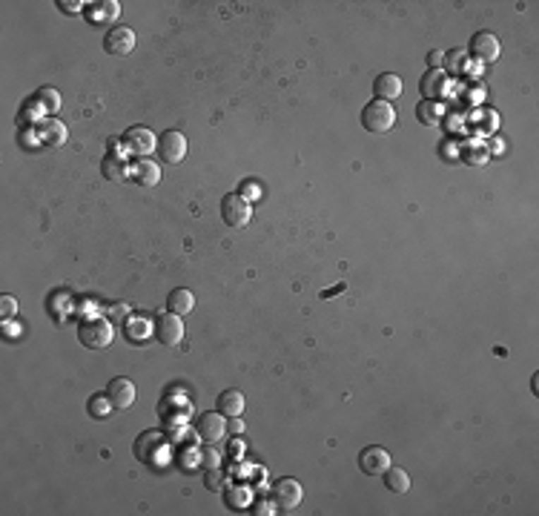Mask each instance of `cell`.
Returning <instances> with one entry per match:
<instances>
[{"label": "cell", "mask_w": 539, "mask_h": 516, "mask_svg": "<svg viewBox=\"0 0 539 516\" xmlns=\"http://www.w3.org/2000/svg\"><path fill=\"white\" fill-rule=\"evenodd\" d=\"M107 396H109V402L115 405V410H126V407H132V402H135V384H132L129 379L118 376V379L109 381Z\"/></svg>", "instance_id": "13"}, {"label": "cell", "mask_w": 539, "mask_h": 516, "mask_svg": "<svg viewBox=\"0 0 539 516\" xmlns=\"http://www.w3.org/2000/svg\"><path fill=\"white\" fill-rule=\"evenodd\" d=\"M468 52H471V58H476L482 63H490V61L499 58L502 43H499V37L493 35V32H476L471 37V43H468Z\"/></svg>", "instance_id": "6"}, {"label": "cell", "mask_w": 539, "mask_h": 516, "mask_svg": "<svg viewBox=\"0 0 539 516\" xmlns=\"http://www.w3.org/2000/svg\"><path fill=\"white\" fill-rule=\"evenodd\" d=\"M301 496H304V491H301V485H298L296 479H279V482L273 485V499H276L279 510H293V508H298V505H301Z\"/></svg>", "instance_id": "11"}, {"label": "cell", "mask_w": 539, "mask_h": 516, "mask_svg": "<svg viewBox=\"0 0 539 516\" xmlns=\"http://www.w3.org/2000/svg\"><path fill=\"white\" fill-rule=\"evenodd\" d=\"M158 158L164 164H181L187 158V138L178 133V129H166V133L158 138Z\"/></svg>", "instance_id": "4"}, {"label": "cell", "mask_w": 539, "mask_h": 516, "mask_svg": "<svg viewBox=\"0 0 539 516\" xmlns=\"http://www.w3.org/2000/svg\"><path fill=\"white\" fill-rule=\"evenodd\" d=\"M112 407H115V405L109 402V396H107V393H95L92 399L86 402V410H89V416H92V419H107Z\"/></svg>", "instance_id": "21"}, {"label": "cell", "mask_w": 539, "mask_h": 516, "mask_svg": "<svg viewBox=\"0 0 539 516\" xmlns=\"http://www.w3.org/2000/svg\"><path fill=\"white\" fill-rule=\"evenodd\" d=\"M416 115H419V121H422L425 126L439 123V106H436V104H430V101H422V104H419V109H416Z\"/></svg>", "instance_id": "25"}, {"label": "cell", "mask_w": 539, "mask_h": 516, "mask_svg": "<svg viewBox=\"0 0 539 516\" xmlns=\"http://www.w3.org/2000/svg\"><path fill=\"white\" fill-rule=\"evenodd\" d=\"M35 135L43 141V144H49V147H63L66 144V126L55 118H43L35 123Z\"/></svg>", "instance_id": "14"}, {"label": "cell", "mask_w": 539, "mask_h": 516, "mask_svg": "<svg viewBox=\"0 0 539 516\" xmlns=\"http://www.w3.org/2000/svg\"><path fill=\"white\" fill-rule=\"evenodd\" d=\"M123 147H126L132 155L147 158V155L158 147V141H155V135L150 133L147 126H129L126 133H123Z\"/></svg>", "instance_id": "8"}, {"label": "cell", "mask_w": 539, "mask_h": 516, "mask_svg": "<svg viewBox=\"0 0 539 516\" xmlns=\"http://www.w3.org/2000/svg\"><path fill=\"white\" fill-rule=\"evenodd\" d=\"M465 161H468V164H479V166H482V164L487 161V149H482V147H479V149H468V152H465Z\"/></svg>", "instance_id": "28"}, {"label": "cell", "mask_w": 539, "mask_h": 516, "mask_svg": "<svg viewBox=\"0 0 539 516\" xmlns=\"http://www.w3.org/2000/svg\"><path fill=\"white\" fill-rule=\"evenodd\" d=\"M373 95H376V101H387L390 104L393 98L401 95V78L396 72H382L373 80Z\"/></svg>", "instance_id": "15"}, {"label": "cell", "mask_w": 539, "mask_h": 516, "mask_svg": "<svg viewBox=\"0 0 539 516\" xmlns=\"http://www.w3.org/2000/svg\"><path fill=\"white\" fill-rule=\"evenodd\" d=\"M195 434H198L204 442L215 445V442L224 439V434H227V419H224V413H218V410L201 413V416L195 419Z\"/></svg>", "instance_id": "7"}, {"label": "cell", "mask_w": 539, "mask_h": 516, "mask_svg": "<svg viewBox=\"0 0 539 516\" xmlns=\"http://www.w3.org/2000/svg\"><path fill=\"white\" fill-rule=\"evenodd\" d=\"M193 307H195V295H193L190 290H184V287L172 290L169 298H166V310L175 313V316H187Z\"/></svg>", "instance_id": "16"}, {"label": "cell", "mask_w": 539, "mask_h": 516, "mask_svg": "<svg viewBox=\"0 0 539 516\" xmlns=\"http://www.w3.org/2000/svg\"><path fill=\"white\" fill-rule=\"evenodd\" d=\"M35 104H37L40 109H47V112H58L61 98H58V92L52 90V86H43V90L35 92Z\"/></svg>", "instance_id": "22"}, {"label": "cell", "mask_w": 539, "mask_h": 516, "mask_svg": "<svg viewBox=\"0 0 539 516\" xmlns=\"http://www.w3.org/2000/svg\"><path fill=\"white\" fill-rule=\"evenodd\" d=\"M221 485H224V477L218 473V467H212V470L207 473V488H210V491H221Z\"/></svg>", "instance_id": "29"}, {"label": "cell", "mask_w": 539, "mask_h": 516, "mask_svg": "<svg viewBox=\"0 0 539 516\" xmlns=\"http://www.w3.org/2000/svg\"><path fill=\"white\" fill-rule=\"evenodd\" d=\"M198 462H201V467H207V470L218 467V465H221V453H218V448L207 442V445L198 450Z\"/></svg>", "instance_id": "23"}, {"label": "cell", "mask_w": 539, "mask_h": 516, "mask_svg": "<svg viewBox=\"0 0 539 516\" xmlns=\"http://www.w3.org/2000/svg\"><path fill=\"white\" fill-rule=\"evenodd\" d=\"M241 190H244V192L250 190V195H253V198H261V187H258L255 181H244V184H241Z\"/></svg>", "instance_id": "31"}, {"label": "cell", "mask_w": 539, "mask_h": 516, "mask_svg": "<svg viewBox=\"0 0 539 516\" xmlns=\"http://www.w3.org/2000/svg\"><path fill=\"white\" fill-rule=\"evenodd\" d=\"M382 477H384V485L393 491V493H408L411 491V477H408V470H401V467H387L384 473H382Z\"/></svg>", "instance_id": "19"}, {"label": "cell", "mask_w": 539, "mask_h": 516, "mask_svg": "<svg viewBox=\"0 0 539 516\" xmlns=\"http://www.w3.org/2000/svg\"><path fill=\"white\" fill-rule=\"evenodd\" d=\"M358 467H362L368 477H382V473L390 467V453L379 445H370L358 453Z\"/></svg>", "instance_id": "9"}, {"label": "cell", "mask_w": 539, "mask_h": 516, "mask_svg": "<svg viewBox=\"0 0 539 516\" xmlns=\"http://www.w3.org/2000/svg\"><path fill=\"white\" fill-rule=\"evenodd\" d=\"M123 316H126V307H123V305H118V307L112 310V319L118 321V319H123Z\"/></svg>", "instance_id": "34"}, {"label": "cell", "mask_w": 539, "mask_h": 516, "mask_svg": "<svg viewBox=\"0 0 539 516\" xmlns=\"http://www.w3.org/2000/svg\"><path fill=\"white\" fill-rule=\"evenodd\" d=\"M152 333H155V338L164 344V348H175V344L184 338V321H181V316H175V313L166 310V313L155 316Z\"/></svg>", "instance_id": "3"}, {"label": "cell", "mask_w": 539, "mask_h": 516, "mask_svg": "<svg viewBox=\"0 0 539 516\" xmlns=\"http://www.w3.org/2000/svg\"><path fill=\"white\" fill-rule=\"evenodd\" d=\"M396 123V109L387 101H370L362 106V126L373 135H382Z\"/></svg>", "instance_id": "1"}, {"label": "cell", "mask_w": 539, "mask_h": 516, "mask_svg": "<svg viewBox=\"0 0 539 516\" xmlns=\"http://www.w3.org/2000/svg\"><path fill=\"white\" fill-rule=\"evenodd\" d=\"M221 215H224V221H227L230 227H247L250 219H253V207H250V201L244 195H224Z\"/></svg>", "instance_id": "5"}, {"label": "cell", "mask_w": 539, "mask_h": 516, "mask_svg": "<svg viewBox=\"0 0 539 516\" xmlns=\"http://www.w3.org/2000/svg\"><path fill=\"white\" fill-rule=\"evenodd\" d=\"M104 176H107L109 181H123V178H129V166H123V161H121L118 152H112V155L104 158Z\"/></svg>", "instance_id": "20"}, {"label": "cell", "mask_w": 539, "mask_h": 516, "mask_svg": "<svg viewBox=\"0 0 539 516\" xmlns=\"http://www.w3.org/2000/svg\"><path fill=\"white\" fill-rule=\"evenodd\" d=\"M15 313H18V301H15L12 295H4V298H0V316H4V319L9 321Z\"/></svg>", "instance_id": "26"}, {"label": "cell", "mask_w": 539, "mask_h": 516, "mask_svg": "<svg viewBox=\"0 0 539 516\" xmlns=\"http://www.w3.org/2000/svg\"><path fill=\"white\" fill-rule=\"evenodd\" d=\"M129 178H132V184H138L141 190H150V187H155L161 181V166L155 161H150V158H138L129 166Z\"/></svg>", "instance_id": "10"}, {"label": "cell", "mask_w": 539, "mask_h": 516, "mask_svg": "<svg viewBox=\"0 0 539 516\" xmlns=\"http://www.w3.org/2000/svg\"><path fill=\"white\" fill-rule=\"evenodd\" d=\"M104 49L109 55H129L135 49V32L129 26H115L104 37Z\"/></svg>", "instance_id": "12"}, {"label": "cell", "mask_w": 539, "mask_h": 516, "mask_svg": "<svg viewBox=\"0 0 539 516\" xmlns=\"http://www.w3.org/2000/svg\"><path fill=\"white\" fill-rule=\"evenodd\" d=\"M227 430H230V434H241V430H244V424L238 422V416H230V422H227Z\"/></svg>", "instance_id": "33"}, {"label": "cell", "mask_w": 539, "mask_h": 516, "mask_svg": "<svg viewBox=\"0 0 539 516\" xmlns=\"http://www.w3.org/2000/svg\"><path fill=\"white\" fill-rule=\"evenodd\" d=\"M442 63H444V55H442V52H428V66L436 69V66H442Z\"/></svg>", "instance_id": "30"}, {"label": "cell", "mask_w": 539, "mask_h": 516, "mask_svg": "<svg viewBox=\"0 0 539 516\" xmlns=\"http://www.w3.org/2000/svg\"><path fill=\"white\" fill-rule=\"evenodd\" d=\"M227 505L233 508V510H244L247 505H250V491L247 488H233V491H227Z\"/></svg>", "instance_id": "24"}, {"label": "cell", "mask_w": 539, "mask_h": 516, "mask_svg": "<svg viewBox=\"0 0 539 516\" xmlns=\"http://www.w3.org/2000/svg\"><path fill=\"white\" fill-rule=\"evenodd\" d=\"M78 338H80V344H86L89 350H107L109 344H112V338H115L112 321H104V319L83 321L78 327Z\"/></svg>", "instance_id": "2"}, {"label": "cell", "mask_w": 539, "mask_h": 516, "mask_svg": "<svg viewBox=\"0 0 539 516\" xmlns=\"http://www.w3.org/2000/svg\"><path fill=\"white\" fill-rule=\"evenodd\" d=\"M422 95H425V101H430V98H442L444 95V90H447V75L444 72H439V69H433V72H428L425 78H422Z\"/></svg>", "instance_id": "17"}, {"label": "cell", "mask_w": 539, "mask_h": 516, "mask_svg": "<svg viewBox=\"0 0 539 516\" xmlns=\"http://www.w3.org/2000/svg\"><path fill=\"white\" fill-rule=\"evenodd\" d=\"M244 407H247V399L241 391H224L218 396V413H224V416H241Z\"/></svg>", "instance_id": "18"}, {"label": "cell", "mask_w": 539, "mask_h": 516, "mask_svg": "<svg viewBox=\"0 0 539 516\" xmlns=\"http://www.w3.org/2000/svg\"><path fill=\"white\" fill-rule=\"evenodd\" d=\"M58 6H61V9H66V12H72V15H78L83 4H78V0H69V4H63V0H61V4H58Z\"/></svg>", "instance_id": "32"}, {"label": "cell", "mask_w": 539, "mask_h": 516, "mask_svg": "<svg viewBox=\"0 0 539 516\" xmlns=\"http://www.w3.org/2000/svg\"><path fill=\"white\" fill-rule=\"evenodd\" d=\"M253 513H258V516H267V513H279V505H276V499L270 502V499H258L255 505H253Z\"/></svg>", "instance_id": "27"}]
</instances>
